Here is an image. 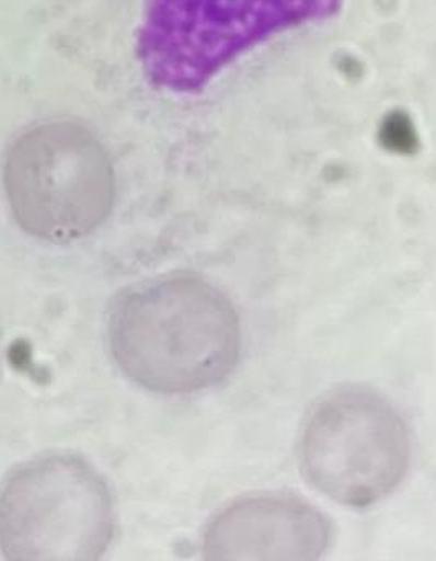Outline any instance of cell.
<instances>
[{
  "instance_id": "obj_6",
  "label": "cell",
  "mask_w": 436,
  "mask_h": 561,
  "mask_svg": "<svg viewBox=\"0 0 436 561\" xmlns=\"http://www.w3.org/2000/svg\"><path fill=\"white\" fill-rule=\"evenodd\" d=\"M333 538L330 518L303 499L259 494L222 508L205 531L206 560L314 561Z\"/></svg>"
},
{
  "instance_id": "obj_4",
  "label": "cell",
  "mask_w": 436,
  "mask_h": 561,
  "mask_svg": "<svg viewBox=\"0 0 436 561\" xmlns=\"http://www.w3.org/2000/svg\"><path fill=\"white\" fill-rule=\"evenodd\" d=\"M4 186L15 221L42 241H78L113 211L116 179L100 140L70 121L22 134L5 156Z\"/></svg>"
},
{
  "instance_id": "obj_7",
  "label": "cell",
  "mask_w": 436,
  "mask_h": 561,
  "mask_svg": "<svg viewBox=\"0 0 436 561\" xmlns=\"http://www.w3.org/2000/svg\"><path fill=\"white\" fill-rule=\"evenodd\" d=\"M383 146L397 152H406L413 149L415 142V133H413L412 124L403 114H392L389 119L383 123L380 130Z\"/></svg>"
},
{
  "instance_id": "obj_2",
  "label": "cell",
  "mask_w": 436,
  "mask_h": 561,
  "mask_svg": "<svg viewBox=\"0 0 436 561\" xmlns=\"http://www.w3.org/2000/svg\"><path fill=\"white\" fill-rule=\"evenodd\" d=\"M343 0H153L140 60L156 87L196 93L272 35L334 14Z\"/></svg>"
},
{
  "instance_id": "obj_1",
  "label": "cell",
  "mask_w": 436,
  "mask_h": 561,
  "mask_svg": "<svg viewBox=\"0 0 436 561\" xmlns=\"http://www.w3.org/2000/svg\"><path fill=\"white\" fill-rule=\"evenodd\" d=\"M107 341L114 363L136 386L185 396L218 386L234 370L242 331L219 288L196 275L170 274L116 298Z\"/></svg>"
},
{
  "instance_id": "obj_3",
  "label": "cell",
  "mask_w": 436,
  "mask_h": 561,
  "mask_svg": "<svg viewBox=\"0 0 436 561\" xmlns=\"http://www.w3.org/2000/svg\"><path fill=\"white\" fill-rule=\"evenodd\" d=\"M114 530L106 479L73 453L22 462L0 484V551L8 560H100Z\"/></svg>"
},
{
  "instance_id": "obj_5",
  "label": "cell",
  "mask_w": 436,
  "mask_h": 561,
  "mask_svg": "<svg viewBox=\"0 0 436 561\" xmlns=\"http://www.w3.org/2000/svg\"><path fill=\"white\" fill-rule=\"evenodd\" d=\"M300 468L308 484L346 507L366 508L392 494L410 468L409 430L372 390H334L301 430Z\"/></svg>"
}]
</instances>
